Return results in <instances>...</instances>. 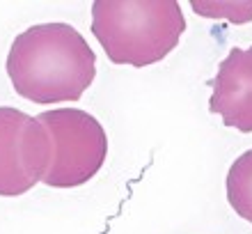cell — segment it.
Masks as SVG:
<instances>
[{
    "label": "cell",
    "instance_id": "4",
    "mask_svg": "<svg viewBox=\"0 0 252 234\" xmlns=\"http://www.w3.org/2000/svg\"><path fill=\"white\" fill-rule=\"evenodd\" d=\"M51 163V135L37 117L0 106V195L16 198L44 179Z\"/></svg>",
    "mask_w": 252,
    "mask_h": 234
},
{
    "label": "cell",
    "instance_id": "1",
    "mask_svg": "<svg viewBox=\"0 0 252 234\" xmlns=\"http://www.w3.org/2000/svg\"><path fill=\"white\" fill-rule=\"evenodd\" d=\"M16 94L48 106L78 101L96 76V53L69 23H39L16 34L7 53Z\"/></svg>",
    "mask_w": 252,
    "mask_h": 234
},
{
    "label": "cell",
    "instance_id": "2",
    "mask_svg": "<svg viewBox=\"0 0 252 234\" xmlns=\"http://www.w3.org/2000/svg\"><path fill=\"white\" fill-rule=\"evenodd\" d=\"M186 30L177 0H94L92 34L115 65L147 67L172 53Z\"/></svg>",
    "mask_w": 252,
    "mask_h": 234
},
{
    "label": "cell",
    "instance_id": "6",
    "mask_svg": "<svg viewBox=\"0 0 252 234\" xmlns=\"http://www.w3.org/2000/svg\"><path fill=\"white\" fill-rule=\"evenodd\" d=\"M227 200L241 218L252 223V149L243 152L227 172Z\"/></svg>",
    "mask_w": 252,
    "mask_h": 234
},
{
    "label": "cell",
    "instance_id": "3",
    "mask_svg": "<svg viewBox=\"0 0 252 234\" xmlns=\"http://www.w3.org/2000/svg\"><path fill=\"white\" fill-rule=\"evenodd\" d=\"M51 135V163L44 184L53 188L83 186L108 156V135L94 115L80 108H55L37 115Z\"/></svg>",
    "mask_w": 252,
    "mask_h": 234
},
{
    "label": "cell",
    "instance_id": "5",
    "mask_svg": "<svg viewBox=\"0 0 252 234\" xmlns=\"http://www.w3.org/2000/svg\"><path fill=\"white\" fill-rule=\"evenodd\" d=\"M211 87L209 110L220 115L225 127L252 134V46L232 48L220 62Z\"/></svg>",
    "mask_w": 252,
    "mask_h": 234
},
{
    "label": "cell",
    "instance_id": "7",
    "mask_svg": "<svg viewBox=\"0 0 252 234\" xmlns=\"http://www.w3.org/2000/svg\"><path fill=\"white\" fill-rule=\"evenodd\" d=\"M190 7L209 19H229L232 23L252 21V2H197L192 0Z\"/></svg>",
    "mask_w": 252,
    "mask_h": 234
}]
</instances>
